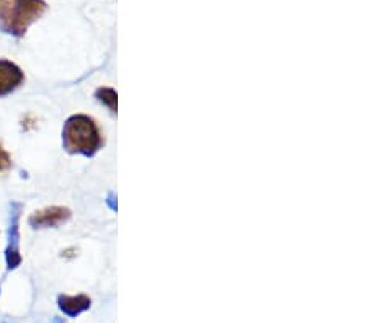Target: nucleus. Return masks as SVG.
Segmentation results:
<instances>
[{
  "instance_id": "1",
  "label": "nucleus",
  "mask_w": 368,
  "mask_h": 323,
  "mask_svg": "<svg viewBox=\"0 0 368 323\" xmlns=\"http://www.w3.org/2000/svg\"><path fill=\"white\" fill-rule=\"evenodd\" d=\"M64 147L70 154L94 155L102 147L103 138L97 123L85 114H75L65 121L63 131Z\"/></svg>"
},
{
  "instance_id": "2",
  "label": "nucleus",
  "mask_w": 368,
  "mask_h": 323,
  "mask_svg": "<svg viewBox=\"0 0 368 323\" xmlns=\"http://www.w3.org/2000/svg\"><path fill=\"white\" fill-rule=\"evenodd\" d=\"M46 12L43 0H0V29L13 37H23L30 25Z\"/></svg>"
},
{
  "instance_id": "3",
  "label": "nucleus",
  "mask_w": 368,
  "mask_h": 323,
  "mask_svg": "<svg viewBox=\"0 0 368 323\" xmlns=\"http://www.w3.org/2000/svg\"><path fill=\"white\" fill-rule=\"evenodd\" d=\"M25 75L17 64L7 59L0 60V97L12 93L23 84Z\"/></svg>"
},
{
  "instance_id": "4",
  "label": "nucleus",
  "mask_w": 368,
  "mask_h": 323,
  "mask_svg": "<svg viewBox=\"0 0 368 323\" xmlns=\"http://www.w3.org/2000/svg\"><path fill=\"white\" fill-rule=\"evenodd\" d=\"M70 217L69 209L65 208H46L38 211L30 217V224L33 227H56Z\"/></svg>"
},
{
  "instance_id": "5",
  "label": "nucleus",
  "mask_w": 368,
  "mask_h": 323,
  "mask_svg": "<svg viewBox=\"0 0 368 323\" xmlns=\"http://www.w3.org/2000/svg\"><path fill=\"white\" fill-rule=\"evenodd\" d=\"M90 305V299L85 296H61L59 307L68 315H77Z\"/></svg>"
},
{
  "instance_id": "6",
  "label": "nucleus",
  "mask_w": 368,
  "mask_h": 323,
  "mask_svg": "<svg viewBox=\"0 0 368 323\" xmlns=\"http://www.w3.org/2000/svg\"><path fill=\"white\" fill-rule=\"evenodd\" d=\"M18 214H13V222H12V229H10V245L7 250V261L10 268H15L20 263V255H18Z\"/></svg>"
},
{
  "instance_id": "7",
  "label": "nucleus",
  "mask_w": 368,
  "mask_h": 323,
  "mask_svg": "<svg viewBox=\"0 0 368 323\" xmlns=\"http://www.w3.org/2000/svg\"><path fill=\"white\" fill-rule=\"evenodd\" d=\"M97 98L103 102L112 111H117V93L112 88H99Z\"/></svg>"
},
{
  "instance_id": "8",
  "label": "nucleus",
  "mask_w": 368,
  "mask_h": 323,
  "mask_svg": "<svg viewBox=\"0 0 368 323\" xmlns=\"http://www.w3.org/2000/svg\"><path fill=\"white\" fill-rule=\"evenodd\" d=\"M10 166H12V159H10L7 150H5L2 145H0V173H4V171L10 170Z\"/></svg>"
}]
</instances>
